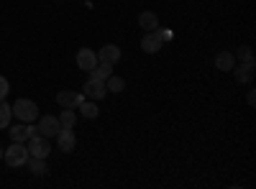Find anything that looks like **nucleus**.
I'll return each mask as SVG.
<instances>
[{
    "label": "nucleus",
    "mask_w": 256,
    "mask_h": 189,
    "mask_svg": "<svg viewBox=\"0 0 256 189\" xmlns=\"http://www.w3.org/2000/svg\"><path fill=\"white\" fill-rule=\"evenodd\" d=\"M162 46H164V41H162V36H159V28H156V31H146V36L141 38V49H144L146 54H156Z\"/></svg>",
    "instance_id": "obj_7"
},
{
    "label": "nucleus",
    "mask_w": 256,
    "mask_h": 189,
    "mask_svg": "<svg viewBox=\"0 0 256 189\" xmlns=\"http://www.w3.org/2000/svg\"><path fill=\"white\" fill-rule=\"evenodd\" d=\"M28 156H36V159H46L49 156V151H52V143H49V138H44V136H38V133H34L31 138H28Z\"/></svg>",
    "instance_id": "obj_3"
},
{
    "label": "nucleus",
    "mask_w": 256,
    "mask_h": 189,
    "mask_svg": "<svg viewBox=\"0 0 256 189\" xmlns=\"http://www.w3.org/2000/svg\"><path fill=\"white\" fill-rule=\"evenodd\" d=\"M246 100H248V105H254V102H256V92H254V90H251V92H248V97H246Z\"/></svg>",
    "instance_id": "obj_24"
},
{
    "label": "nucleus",
    "mask_w": 256,
    "mask_h": 189,
    "mask_svg": "<svg viewBox=\"0 0 256 189\" xmlns=\"http://www.w3.org/2000/svg\"><path fill=\"white\" fill-rule=\"evenodd\" d=\"M233 72V77H236V82H251L254 79V64H241V67H233L230 69Z\"/></svg>",
    "instance_id": "obj_14"
},
{
    "label": "nucleus",
    "mask_w": 256,
    "mask_h": 189,
    "mask_svg": "<svg viewBox=\"0 0 256 189\" xmlns=\"http://www.w3.org/2000/svg\"><path fill=\"white\" fill-rule=\"evenodd\" d=\"M59 123H62V128H74V110L64 108L62 115H59Z\"/></svg>",
    "instance_id": "obj_19"
},
{
    "label": "nucleus",
    "mask_w": 256,
    "mask_h": 189,
    "mask_svg": "<svg viewBox=\"0 0 256 189\" xmlns=\"http://www.w3.org/2000/svg\"><path fill=\"white\" fill-rule=\"evenodd\" d=\"M216 67H218L220 72H230L233 67H236V56H233L230 51H220V54L216 56Z\"/></svg>",
    "instance_id": "obj_13"
},
{
    "label": "nucleus",
    "mask_w": 256,
    "mask_h": 189,
    "mask_svg": "<svg viewBox=\"0 0 256 189\" xmlns=\"http://www.w3.org/2000/svg\"><path fill=\"white\" fill-rule=\"evenodd\" d=\"M3 151H6V149H0V159H3Z\"/></svg>",
    "instance_id": "obj_25"
},
{
    "label": "nucleus",
    "mask_w": 256,
    "mask_h": 189,
    "mask_svg": "<svg viewBox=\"0 0 256 189\" xmlns=\"http://www.w3.org/2000/svg\"><path fill=\"white\" fill-rule=\"evenodd\" d=\"M56 102L62 105V108H72V110H77L80 105L84 102V95H82V92H70V90H64V92L56 95Z\"/></svg>",
    "instance_id": "obj_9"
},
{
    "label": "nucleus",
    "mask_w": 256,
    "mask_h": 189,
    "mask_svg": "<svg viewBox=\"0 0 256 189\" xmlns=\"http://www.w3.org/2000/svg\"><path fill=\"white\" fill-rule=\"evenodd\" d=\"M159 36H162L164 44H166V41H172V31H162V28H159Z\"/></svg>",
    "instance_id": "obj_23"
},
{
    "label": "nucleus",
    "mask_w": 256,
    "mask_h": 189,
    "mask_svg": "<svg viewBox=\"0 0 256 189\" xmlns=\"http://www.w3.org/2000/svg\"><path fill=\"white\" fill-rule=\"evenodd\" d=\"M10 118H13V108H10L6 100H0V128H8Z\"/></svg>",
    "instance_id": "obj_15"
},
{
    "label": "nucleus",
    "mask_w": 256,
    "mask_h": 189,
    "mask_svg": "<svg viewBox=\"0 0 256 189\" xmlns=\"http://www.w3.org/2000/svg\"><path fill=\"white\" fill-rule=\"evenodd\" d=\"M110 74H113V64H105V61H100L92 69V77H98V79H108Z\"/></svg>",
    "instance_id": "obj_20"
},
{
    "label": "nucleus",
    "mask_w": 256,
    "mask_h": 189,
    "mask_svg": "<svg viewBox=\"0 0 256 189\" xmlns=\"http://www.w3.org/2000/svg\"><path fill=\"white\" fill-rule=\"evenodd\" d=\"M105 87H108V92H123L126 90V82L116 74H110L108 79H105Z\"/></svg>",
    "instance_id": "obj_18"
},
{
    "label": "nucleus",
    "mask_w": 256,
    "mask_h": 189,
    "mask_svg": "<svg viewBox=\"0 0 256 189\" xmlns=\"http://www.w3.org/2000/svg\"><path fill=\"white\" fill-rule=\"evenodd\" d=\"M236 56H238L241 64H256V61H254V54H251V49H248V46H241V49L236 51Z\"/></svg>",
    "instance_id": "obj_21"
},
{
    "label": "nucleus",
    "mask_w": 256,
    "mask_h": 189,
    "mask_svg": "<svg viewBox=\"0 0 256 189\" xmlns=\"http://www.w3.org/2000/svg\"><path fill=\"white\" fill-rule=\"evenodd\" d=\"M10 108H13L16 118H18V120H24V123H31V120H36V115H38L36 102H34V100H26V97L16 100V105H10Z\"/></svg>",
    "instance_id": "obj_2"
},
{
    "label": "nucleus",
    "mask_w": 256,
    "mask_h": 189,
    "mask_svg": "<svg viewBox=\"0 0 256 189\" xmlns=\"http://www.w3.org/2000/svg\"><path fill=\"white\" fill-rule=\"evenodd\" d=\"M36 131H38V136H44V138H56V133L62 131V123H59L56 115H41Z\"/></svg>",
    "instance_id": "obj_4"
},
{
    "label": "nucleus",
    "mask_w": 256,
    "mask_h": 189,
    "mask_svg": "<svg viewBox=\"0 0 256 189\" xmlns=\"http://www.w3.org/2000/svg\"><path fill=\"white\" fill-rule=\"evenodd\" d=\"M77 67L82 72H92L98 67V54L92 49H80L77 51Z\"/></svg>",
    "instance_id": "obj_8"
},
{
    "label": "nucleus",
    "mask_w": 256,
    "mask_h": 189,
    "mask_svg": "<svg viewBox=\"0 0 256 189\" xmlns=\"http://www.w3.org/2000/svg\"><path fill=\"white\" fill-rule=\"evenodd\" d=\"M28 169L34 172V174H46L49 169H46V159H36V156H28Z\"/></svg>",
    "instance_id": "obj_17"
},
{
    "label": "nucleus",
    "mask_w": 256,
    "mask_h": 189,
    "mask_svg": "<svg viewBox=\"0 0 256 189\" xmlns=\"http://www.w3.org/2000/svg\"><path fill=\"white\" fill-rule=\"evenodd\" d=\"M8 92H10V85H8V79L0 74V100H6L8 97Z\"/></svg>",
    "instance_id": "obj_22"
},
{
    "label": "nucleus",
    "mask_w": 256,
    "mask_h": 189,
    "mask_svg": "<svg viewBox=\"0 0 256 189\" xmlns=\"http://www.w3.org/2000/svg\"><path fill=\"white\" fill-rule=\"evenodd\" d=\"M138 26H141L144 31H156V28H159V15L152 13V10H144V13L138 15Z\"/></svg>",
    "instance_id": "obj_12"
},
{
    "label": "nucleus",
    "mask_w": 256,
    "mask_h": 189,
    "mask_svg": "<svg viewBox=\"0 0 256 189\" xmlns=\"http://www.w3.org/2000/svg\"><path fill=\"white\" fill-rule=\"evenodd\" d=\"M56 146H59V151H64V154L74 151V146H77L74 131H72V128H62V131L56 133Z\"/></svg>",
    "instance_id": "obj_6"
},
{
    "label": "nucleus",
    "mask_w": 256,
    "mask_h": 189,
    "mask_svg": "<svg viewBox=\"0 0 256 189\" xmlns=\"http://www.w3.org/2000/svg\"><path fill=\"white\" fill-rule=\"evenodd\" d=\"M10 133V141H18V143H26L34 133H36V128H31L28 123H20V125H13V128L8 131Z\"/></svg>",
    "instance_id": "obj_10"
},
{
    "label": "nucleus",
    "mask_w": 256,
    "mask_h": 189,
    "mask_svg": "<svg viewBox=\"0 0 256 189\" xmlns=\"http://www.w3.org/2000/svg\"><path fill=\"white\" fill-rule=\"evenodd\" d=\"M80 113L84 115V118H98V102L95 100H88V97H84V102L80 105Z\"/></svg>",
    "instance_id": "obj_16"
},
{
    "label": "nucleus",
    "mask_w": 256,
    "mask_h": 189,
    "mask_svg": "<svg viewBox=\"0 0 256 189\" xmlns=\"http://www.w3.org/2000/svg\"><path fill=\"white\" fill-rule=\"evenodd\" d=\"M3 159H6V164H8V166H13V169H16V166H24V164L28 161V149H26L24 143L13 141V143L8 146V149L3 151Z\"/></svg>",
    "instance_id": "obj_1"
},
{
    "label": "nucleus",
    "mask_w": 256,
    "mask_h": 189,
    "mask_svg": "<svg viewBox=\"0 0 256 189\" xmlns=\"http://www.w3.org/2000/svg\"><path fill=\"white\" fill-rule=\"evenodd\" d=\"M84 92V97H88V100H102L105 95H108V87H105V79H98V77H90L88 82H84V87H82Z\"/></svg>",
    "instance_id": "obj_5"
},
{
    "label": "nucleus",
    "mask_w": 256,
    "mask_h": 189,
    "mask_svg": "<svg viewBox=\"0 0 256 189\" xmlns=\"http://www.w3.org/2000/svg\"><path fill=\"white\" fill-rule=\"evenodd\" d=\"M118 59H120V49L116 44H105L98 54V61H105V64H116Z\"/></svg>",
    "instance_id": "obj_11"
}]
</instances>
